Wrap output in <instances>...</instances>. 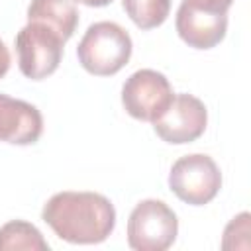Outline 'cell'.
Here are the masks:
<instances>
[{"label":"cell","instance_id":"11","mask_svg":"<svg viewBox=\"0 0 251 251\" xmlns=\"http://www.w3.org/2000/svg\"><path fill=\"white\" fill-rule=\"evenodd\" d=\"M14 249L47 251L49 243L33 224L24 220H12L0 227V251H14Z\"/></svg>","mask_w":251,"mask_h":251},{"label":"cell","instance_id":"3","mask_svg":"<svg viewBox=\"0 0 251 251\" xmlns=\"http://www.w3.org/2000/svg\"><path fill=\"white\" fill-rule=\"evenodd\" d=\"M176 233V214L163 200H141L127 218V245L135 251H165L175 243Z\"/></svg>","mask_w":251,"mask_h":251},{"label":"cell","instance_id":"4","mask_svg":"<svg viewBox=\"0 0 251 251\" xmlns=\"http://www.w3.org/2000/svg\"><path fill=\"white\" fill-rule=\"evenodd\" d=\"M65 43L67 41L51 27L39 22H27L16 35L18 67L22 75L31 80H43L53 75L63 59Z\"/></svg>","mask_w":251,"mask_h":251},{"label":"cell","instance_id":"13","mask_svg":"<svg viewBox=\"0 0 251 251\" xmlns=\"http://www.w3.org/2000/svg\"><path fill=\"white\" fill-rule=\"evenodd\" d=\"M249 212H241L239 216H235L224 229V239H222V249H249V233H251V226H249Z\"/></svg>","mask_w":251,"mask_h":251},{"label":"cell","instance_id":"10","mask_svg":"<svg viewBox=\"0 0 251 251\" xmlns=\"http://www.w3.org/2000/svg\"><path fill=\"white\" fill-rule=\"evenodd\" d=\"M27 22H39L69 41L78 25V10L75 0H31L27 6Z\"/></svg>","mask_w":251,"mask_h":251},{"label":"cell","instance_id":"5","mask_svg":"<svg viewBox=\"0 0 251 251\" xmlns=\"http://www.w3.org/2000/svg\"><path fill=\"white\" fill-rule=\"evenodd\" d=\"M169 188L178 200L190 206H204L212 202L222 188L220 167L204 153L184 155L171 167Z\"/></svg>","mask_w":251,"mask_h":251},{"label":"cell","instance_id":"14","mask_svg":"<svg viewBox=\"0 0 251 251\" xmlns=\"http://www.w3.org/2000/svg\"><path fill=\"white\" fill-rule=\"evenodd\" d=\"M184 4L202 10V12H214V14H227L233 0H182Z\"/></svg>","mask_w":251,"mask_h":251},{"label":"cell","instance_id":"9","mask_svg":"<svg viewBox=\"0 0 251 251\" xmlns=\"http://www.w3.org/2000/svg\"><path fill=\"white\" fill-rule=\"evenodd\" d=\"M175 27L178 37L194 49H212L216 47L227 31V14H214L196 10L180 2L176 10Z\"/></svg>","mask_w":251,"mask_h":251},{"label":"cell","instance_id":"16","mask_svg":"<svg viewBox=\"0 0 251 251\" xmlns=\"http://www.w3.org/2000/svg\"><path fill=\"white\" fill-rule=\"evenodd\" d=\"M75 2H80L84 6H90V8H102V6H108L112 4L114 0H75Z\"/></svg>","mask_w":251,"mask_h":251},{"label":"cell","instance_id":"12","mask_svg":"<svg viewBox=\"0 0 251 251\" xmlns=\"http://www.w3.org/2000/svg\"><path fill=\"white\" fill-rule=\"evenodd\" d=\"M122 6L139 29L159 27L171 12V0H122Z\"/></svg>","mask_w":251,"mask_h":251},{"label":"cell","instance_id":"15","mask_svg":"<svg viewBox=\"0 0 251 251\" xmlns=\"http://www.w3.org/2000/svg\"><path fill=\"white\" fill-rule=\"evenodd\" d=\"M8 69H10V51L4 45V41L0 39V78L8 73Z\"/></svg>","mask_w":251,"mask_h":251},{"label":"cell","instance_id":"7","mask_svg":"<svg viewBox=\"0 0 251 251\" xmlns=\"http://www.w3.org/2000/svg\"><path fill=\"white\" fill-rule=\"evenodd\" d=\"M208 124V110L204 102L192 94H175L169 108L153 122L155 133L173 145L192 143L204 131Z\"/></svg>","mask_w":251,"mask_h":251},{"label":"cell","instance_id":"6","mask_svg":"<svg viewBox=\"0 0 251 251\" xmlns=\"http://www.w3.org/2000/svg\"><path fill=\"white\" fill-rule=\"evenodd\" d=\"M173 86L169 78L153 69L131 73L122 86V104L126 112L141 122H155L173 102Z\"/></svg>","mask_w":251,"mask_h":251},{"label":"cell","instance_id":"8","mask_svg":"<svg viewBox=\"0 0 251 251\" xmlns=\"http://www.w3.org/2000/svg\"><path fill=\"white\" fill-rule=\"evenodd\" d=\"M41 112L25 102L0 94V141L14 145H31L41 137Z\"/></svg>","mask_w":251,"mask_h":251},{"label":"cell","instance_id":"1","mask_svg":"<svg viewBox=\"0 0 251 251\" xmlns=\"http://www.w3.org/2000/svg\"><path fill=\"white\" fill-rule=\"evenodd\" d=\"M41 218L57 237L78 245L102 243L116 227V208L98 192H57L45 202Z\"/></svg>","mask_w":251,"mask_h":251},{"label":"cell","instance_id":"2","mask_svg":"<svg viewBox=\"0 0 251 251\" xmlns=\"http://www.w3.org/2000/svg\"><path fill=\"white\" fill-rule=\"evenodd\" d=\"M133 51L129 33L116 22L88 25L76 47L80 67L94 76H112L122 71Z\"/></svg>","mask_w":251,"mask_h":251}]
</instances>
